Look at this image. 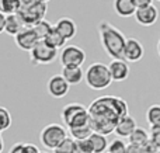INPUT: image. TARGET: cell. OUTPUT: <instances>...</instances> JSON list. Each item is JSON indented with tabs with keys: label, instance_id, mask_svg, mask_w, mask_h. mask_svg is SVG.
<instances>
[{
	"label": "cell",
	"instance_id": "obj_35",
	"mask_svg": "<svg viewBox=\"0 0 160 153\" xmlns=\"http://www.w3.org/2000/svg\"><path fill=\"white\" fill-rule=\"evenodd\" d=\"M22 149H24V143L17 142L10 148V152L8 153H22Z\"/></svg>",
	"mask_w": 160,
	"mask_h": 153
},
{
	"label": "cell",
	"instance_id": "obj_11",
	"mask_svg": "<svg viewBox=\"0 0 160 153\" xmlns=\"http://www.w3.org/2000/svg\"><path fill=\"white\" fill-rule=\"evenodd\" d=\"M135 20L138 24L143 25V27H150V25L156 24L159 18V10L155 4L148 6V7L143 8H138L135 13Z\"/></svg>",
	"mask_w": 160,
	"mask_h": 153
},
{
	"label": "cell",
	"instance_id": "obj_18",
	"mask_svg": "<svg viewBox=\"0 0 160 153\" xmlns=\"http://www.w3.org/2000/svg\"><path fill=\"white\" fill-rule=\"evenodd\" d=\"M62 76L68 83L72 84H79L80 81L84 79V72L82 67H62Z\"/></svg>",
	"mask_w": 160,
	"mask_h": 153
},
{
	"label": "cell",
	"instance_id": "obj_12",
	"mask_svg": "<svg viewBox=\"0 0 160 153\" xmlns=\"http://www.w3.org/2000/svg\"><path fill=\"white\" fill-rule=\"evenodd\" d=\"M112 81H124L129 76V65L124 59H112L108 65Z\"/></svg>",
	"mask_w": 160,
	"mask_h": 153
},
{
	"label": "cell",
	"instance_id": "obj_10",
	"mask_svg": "<svg viewBox=\"0 0 160 153\" xmlns=\"http://www.w3.org/2000/svg\"><path fill=\"white\" fill-rule=\"evenodd\" d=\"M70 84L63 79L62 75H55L48 80V93L53 98H63L69 93Z\"/></svg>",
	"mask_w": 160,
	"mask_h": 153
},
{
	"label": "cell",
	"instance_id": "obj_26",
	"mask_svg": "<svg viewBox=\"0 0 160 153\" xmlns=\"http://www.w3.org/2000/svg\"><path fill=\"white\" fill-rule=\"evenodd\" d=\"M53 153H76V141L72 139V138H66L53 151Z\"/></svg>",
	"mask_w": 160,
	"mask_h": 153
},
{
	"label": "cell",
	"instance_id": "obj_5",
	"mask_svg": "<svg viewBox=\"0 0 160 153\" xmlns=\"http://www.w3.org/2000/svg\"><path fill=\"white\" fill-rule=\"evenodd\" d=\"M48 11V3L41 2V0H37V2L31 3L28 6H21L18 10V16L22 18L24 24L28 28L34 27L37 22L45 20V14Z\"/></svg>",
	"mask_w": 160,
	"mask_h": 153
},
{
	"label": "cell",
	"instance_id": "obj_9",
	"mask_svg": "<svg viewBox=\"0 0 160 153\" xmlns=\"http://www.w3.org/2000/svg\"><path fill=\"white\" fill-rule=\"evenodd\" d=\"M38 41L39 39H38V37H37L35 31L28 27L24 28L21 32L14 37V42H16L17 47L21 51H27V52H31L32 48L38 44Z\"/></svg>",
	"mask_w": 160,
	"mask_h": 153
},
{
	"label": "cell",
	"instance_id": "obj_8",
	"mask_svg": "<svg viewBox=\"0 0 160 153\" xmlns=\"http://www.w3.org/2000/svg\"><path fill=\"white\" fill-rule=\"evenodd\" d=\"M145 55V48L142 42L136 38H127L124 49V61L127 62H139Z\"/></svg>",
	"mask_w": 160,
	"mask_h": 153
},
{
	"label": "cell",
	"instance_id": "obj_21",
	"mask_svg": "<svg viewBox=\"0 0 160 153\" xmlns=\"http://www.w3.org/2000/svg\"><path fill=\"white\" fill-rule=\"evenodd\" d=\"M149 139H150L149 132L143 128H139V126L132 132V135L128 138L129 143H132V145H138V146H143Z\"/></svg>",
	"mask_w": 160,
	"mask_h": 153
},
{
	"label": "cell",
	"instance_id": "obj_32",
	"mask_svg": "<svg viewBox=\"0 0 160 153\" xmlns=\"http://www.w3.org/2000/svg\"><path fill=\"white\" fill-rule=\"evenodd\" d=\"M22 153H41L39 148L34 143H24V149H22Z\"/></svg>",
	"mask_w": 160,
	"mask_h": 153
},
{
	"label": "cell",
	"instance_id": "obj_16",
	"mask_svg": "<svg viewBox=\"0 0 160 153\" xmlns=\"http://www.w3.org/2000/svg\"><path fill=\"white\" fill-rule=\"evenodd\" d=\"M24 28H27V25L24 24L22 18L18 16V14H10V16H6L4 32H7L8 35L16 37L17 34H20Z\"/></svg>",
	"mask_w": 160,
	"mask_h": 153
},
{
	"label": "cell",
	"instance_id": "obj_29",
	"mask_svg": "<svg viewBox=\"0 0 160 153\" xmlns=\"http://www.w3.org/2000/svg\"><path fill=\"white\" fill-rule=\"evenodd\" d=\"M76 153H94L90 139L76 141Z\"/></svg>",
	"mask_w": 160,
	"mask_h": 153
},
{
	"label": "cell",
	"instance_id": "obj_30",
	"mask_svg": "<svg viewBox=\"0 0 160 153\" xmlns=\"http://www.w3.org/2000/svg\"><path fill=\"white\" fill-rule=\"evenodd\" d=\"M150 141L160 152V129H150Z\"/></svg>",
	"mask_w": 160,
	"mask_h": 153
},
{
	"label": "cell",
	"instance_id": "obj_42",
	"mask_svg": "<svg viewBox=\"0 0 160 153\" xmlns=\"http://www.w3.org/2000/svg\"><path fill=\"white\" fill-rule=\"evenodd\" d=\"M41 153H48V152H41Z\"/></svg>",
	"mask_w": 160,
	"mask_h": 153
},
{
	"label": "cell",
	"instance_id": "obj_41",
	"mask_svg": "<svg viewBox=\"0 0 160 153\" xmlns=\"http://www.w3.org/2000/svg\"><path fill=\"white\" fill-rule=\"evenodd\" d=\"M41 2H45V3H48V2H49V0H41Z\"/></svg>",
	"mask_w": 160,
	"mask_h": 153
},
{
	"label": "cell",
	"instance_id": "obj_19",
	"mask_svg": "<svg viewBox=\"0 0 160 153\" xmlns=\"http://www.w3.org/2000/svg\"><path fill=\"white\" fill-rule=\"evenodd\" d=\"M44 41L47 42L51 48H53V49H59V48L63 49V48L66 47V39L61 35V32L55 28V25H53V28L49 31V34L45 37Z\"/></svg>",
	"mask_w": 160,
	"mask_h": 153
},
{
	"label": "cell",
	"instance_id": "obj_31",
	"mask_svg": "<svg viewBox=\"0 0 160 153\" xmlns=\"http://www.w3.org/2000/svg\"><path fill=\"white\" fill-rule=\"evenodd\" d=\"M142 149H143V153H159L158 151V148H156L155 145H153V142L152 141H148L146 143H145L143 146H142Z\"/></svg>",
	"mask_w": 160,
	"mask_h": 153
},
{
	"label": "cell",
	"instance_id": "obj_3",
	"mask_svg": "<svg viewBox=\"0 0 160 153\" xmlns=\"http://www.w3.org/2000/svg\"><path fill=\"white\" fill-rule=\"evenodd\" d=\"M84 80L86 84L91 90H96V91L108 89L112 83V77H111L108 65L101 63V62L91 63L84 72Z\"/></svg>",
	"mask_w": 160,
	"mask_h": 153
},
{
	"label": "cell",
	"instance_id": "obj_20",
	"mask_svg": "<svg viewBox=\"0 0 160 153\" xmlns=\"http://www.w3.org/2000/svg\"><path fill=\"white\" fill-rule=\"evenodd\" d=\"M88 139H90V142H91L94 153H105L108 151V145H110V143H108V141H107V136L93 132Z\"/></svg>",
	"mask_w": 160,
	"mask_h": 153
},
{
	"label": "cell",
	"instance_id": "obj_15",
	"mask_svg": "<svg viewBox=\"0 0 160 153\" xmlns=\"http://www.w3.org/2000/svg\"><path fill=\"white\" fill-rule=\"evenodd\" d=\"M86 110H87V108H86L83 104H80V103H70V104H68V106L63 107V110H62V112H61L62 122H63L65 125L69 128L70 124L73 122V120L78 117L80 112L86 111Z\"/></svg>",
	"mask_w": 160,
	"mask_h": 153
},
{
	"label": "cell",
	"instance_id": "obj_36",
	"mask_svg": "<svg viewBox=\"0 0 160 153\" xmlns=\"http://www.w3.org/2000/svg\"><path fill=\"white\" fill-rule=\"evenodd\" d=\"M4 27H6V16L3 13H0V34L4 32Z\"/></svg>",
	"mask_w": 160,
	"mask_h": 153
},
{
	"label": "cell",
	"instance_id": "obj_40",
	"mask_svg": "<svg viewBox=\"0 0 160 153\" xmlns=\"http://www.w3.org/2000/svg\"><path fill=\"white\" fill-rule=\"evenodd\" d=\"M156 48H158V53H159V56H160V39L158 41V47H156Z\"/></svg>",
	"mask_w": 160,
	"mask_h": 153
},
{
	"label": "cell",
	"instance_id": "obj_22",
	"mask_svg": "<svg viewBox=\"0 0 160 153\" xmlns=\"http://www.w3.org/2000/svg\"><path fill=\"white\" fill-rule=\"evenodd\" d=\"M21 7L18 0H0V13L4 16H10V14H17Z\"/></svg>",
	"mask_w": 160,
	"mask_h": 153
},
{
	"label": "cell",
	"instance_id": "obj_6",
	"mask_svg": "<svg viewBox=\"0 0 160 153\" xmlns=\"http://www.w3.org/2000/svg\"><path fill=\"white\" fill-rule=\"evenodd\" d=\"M62 67H82L86 61V52L78 45H66L59 55Z\"/></svg>",
	"mask_w": 160,
	"mask_h": 153
},
{
	"label": "cell",
	"instance_id": "obj_38",
	"mask_svg": "<svg viewBox=\"0 0 160 153\" xmlns=\"http://www.w3.org/2000/svg\"><path fill=\"white\" fill-rule=\"evenodd\" d=\"M3 149H4V141H3L2 135H0V153L3 152Z\"/></svg>",
	"mask_w": 160,
	"mask_h": 153
},
{
	"label": "cell",
	"instance_id": "obj_43",
	"mask_svg": "<svg viewBox=\"0 0 160 153\" xmlns=\"http://www.w3.org/2000/svg\"><path fill=\"white\" fill-rule=\"evenodd\" d=\"M158 2H160V0H158Z\"/></svg>",
	"mask_w": 160,
	"mask_h": 153
},
{
	"label": "cell",
	"instance_id": "obj_24",
	"mask_svg": "<svg viewBox=\"0 0 160 153\" xmlns=\"http://www.w3.org/2000/svg\"><path fill=\"white\" fill-rule=\"evenodd\" d=\"M31 28L35 31V34H37V37H38L39 41H44L45 37H47L48 34H49V31L53 28V25L51 24L49 21H47V20H42V21L37 22V24Z\"/></svg>",
	"mask_w": 160,
	"mask_h": 153
},
{
	"label": "cell",
	"instance_id": "obj_17",
	"mask_svg": "<svg viewBox=\"0 0 160 153\" xmlns=\"http://www.w3.org/2000/svg\"><path fill=\"white\" fill-rule=\"evenodd\" d=\"M114 10L119 17H132L136 13L133 0H114Z\"/></svg>",
	"mask_w": 160,
	"mask_h": 153
},
{
	"label": "cell",
	"instance_id": "obj_1",
	"mask_svg": "<svg viewBox=\"0 0 160 153\" xmlns=\"http://www.w3.org/2000/svg\"><path fill=\"white\" fill-rule=\"evenodd\" d=\"M87 110L93 132L104 136L112 134L118 121L129 115L127 101L117 96H101L96 98Z\"/></svg>",
	"mask_w": 160,
	"mask_h": 153
},
{
	"label": "cell",
	"instance_id": "obj_7",
	"mask_svg": "<svg viewBox=\"0 0 160 153\" xmlns=\"http://www.w3.org/2000/svg\"><path fill=\"white\" fill-rule=\"evenodd\" d=\"M58 56V49H53L45 41H38V44L30 52L31 63L34 65H49Z\"/></svg>",
	"mask_w": 160,
	"mask_h": 153
},
{
	"label": "cell",
	"instance_id": "obj_23",
	"mask_svg": "<svg viewBox=\"0 0 160 153\" xmlns=\"http://www.w3.org/2000/svg\"><path fill=\"white\" fill-rule=\"evenodd\" d=\"M69 134H70V138L75 141H84V139H88L93 134V129H91L90 125L87 126H79V128H70L69 129Z\"/></svg>",
	"mask_w": 160,
	"mask_h": 153
},
{
	"label": "cell",
	"instance_id": "obj_4",
	"mask_svg": "<svg viewBox=\"0 0 160 153\" xmlns=\"http://www.w3.org/2000/svg\"><path fill=\"white\" fill-rule=\"evenodd\" d=\"M66 138V128L62 126L61 124H49V125L44 126V129L39 134L41 143L44 145L45 149H49V151H55Z\"/></svg>",
	"mask_w": 160,
	"mask_h": 153
},
{
	"label": "cell",
	"instance_id": "obj_28",
	"mask_svg": "<svg viewBox=\"0 0 160 153\" xmlns=\"http://www.w3.org/2000/svg\"><path fill=\"white\" fill-rule=\"evenodd\" d=\"M127 143H125L124 139L121 138H117L112 142L108 145V151L107 153H127Z\"/></svg>",
	"mask_w": 160,
	"mask_h": 153
},
{
	"label": "cell",
	"instance_id": "obj_2",
	"mask_svg": "<svg viewBox=\"0 0 160 153\" xmlns=\"http://www.w3.org/2000/svg\"><path fill=\"white\" fill-rule=\"evenodd\" d=\"M98 34L105 53L112 59H124V49L127 44V37L124 32L111 22L101 21L98 24Z\"/></svg>",
	"mask_w": 160,
	"mask_h": 153
},
{
	"label": "cell",
	"instance_id": "obj_37",
	"mask_svg": "<svg viewBox=\"0 0 160 153\" xmlns=\"http://www.w3.org/2000/svg\"><path fill=\"white\" fill-rule=\"evenodd\" d=\"M18 2L21 6H28V4H31V3L37 2V0H18Z\"/></svg>",
	"mask_w": 160,
	"mask_h": 153
},
{
	"label": "cell",
	"instance_id": "obj_34",
	"mask_svg": "<svg viewBox=\"0 0 160 153\" xmlns=\"http://www.w3.org/2000/svg\"><path fill=\"white\" fill-rule=\"evenodd\" d=\"M127 153H143V149H142V146L128 143V146H127Z\"/></svg>",
	"mask_w": 160,
	"mask_h": 153
},
{
	"label": "cell",
	"instance_id": "obj_33",
	"mask_svg": "<svg viewBox=\"0 0 160 153\" xmlns=\"http://www.w3.org/2000/svg\"><path fill=\"white\" fill-rule=\"evenodd\" d=\"M133 4H135L136 10H138V8H143V7H148V6H152L153 0H133Z\"/></svg>",
	"mask_w": 160,
	"mask_h": 153
},
{
	"label": "cell",
	"instance_id": "obj_14",
	"mask_svg": "<svg viewBox=\"0 0 160 153\" xmlns=\"http://www.w3.org/2000/svg\"><path fill=\"white\" fill-rule=\"evenodd\" d=\"M136 128H138V124H136L135 118H133L132 115H127V117L121 118V120L118 121L114 132L117 134V136L122 139V138H129Z\"/></svg>",
	"mask_w": 160,
	"mask_h": 153
},
{
	"label": "cell",
	"instance_id": "obj_13",
	"mask_svg": "<svg viewBox=\"0 0 160 153\" xmlns=\"http://www.w3.org/2000/svg\"><path fill=\"white\" fill-rule=\"evenodd\" d=\"M55 28L61 32V35L63 37L66 41L72 39L73 37L78 32V25H76L75 20H72L70 17H61V18L56 21Z\"/></svg>",
	"mask_w": 160,
	"mask_h": 153
},
{
	"label": "cell",
	"instance_id": "obj_39",
	"mask_svg": "<svg viewBox=\"0 0 160 153\" xmlns=\"http://www.w3.org/2000/svg\"><path fill=\"white\" fill-rule=\"evenodd\" d=\"M150 129H160V122H158L155 126H150Z\"/></svg>",
	"mask_w": 160,
	"mask_h": 153
},
{
	"label": "cell",
	"instance_id": "obj_27",
	"mask_svg": "<svg viewBox=\"0 0 160 153\" xmlns=\"http://www.w3.org/2000/svg\"><path fill=\"white\" fill-rule=\"evenodd\" d=\"M11 126V114L6 107H0V134Z\"/></svg>",
	"mask_w": 160,
	"mask_h": 153
},
{
	"label": "cell",
	"instance_id": "obj_25",
	"mask_svg": "<svg viewBox=\"0 0 160 153\" xmlns=\"http://www.w3.org/2000/svg\"><path fill=\"white\" fill-rule=\"evenodd\" d=\"M146 121L150 126L160 122V104H153L146 110Z\"/></svg>",
	"mask_w": 160,
	"mask_h": 153
}]
</instances>
